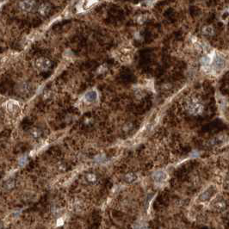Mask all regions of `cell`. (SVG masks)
I'll use <instances>...</instances> for the list:
<instances>
[{
    "label": "cell",
    "mask_w": 229,
    "mask_h": 229,
    "mask_svg": "<svg viewBox=\"0 0 229 229\" xmlns=\"http://www.w3.org/2000/svg\"><path fill=\"white\" fill-rule=\"evenodd\" d=\"M134 229H143V228H142V227H141V226L137 225V226H135V227H134Z\"/></svg>",
    "instance_id": "cell-15"
},
{
    "label": "cell",
    "mask_w": 229,
    "mask_h": 229,
    "mask_svg": "<svg viewBox=\"0 0 229 229\" xmlns=\"http://www.w3.org/2000/svg\"><path fill=\"white\" fill-rule=\"evenodd\" d=\"M13 185H14V183L13 182H9L8 184H7V188H12L13 187Z\"/></svg>",
    "instance_id": "cell-14"
},
{
    "label": "cell",
    "mask_w": 229,
    "mask_h": 229,
    "mask_svg": "<svg viewBox=\"0 0 229 229\" xmlns=\"http://www.w3.org/2000/svg\"><path fill=\"white\" fill-rule=\"evenodd\" d=\"M97 98V93L96 90H90L84 95V100L88 102H95Z\"/></svg>",
    "instance_id": "cell-7"
},
{
    "label": "cell",
    "mask_w": 229,
    "mask_h": 229,
    "mask_svg": "<svg viewBox=\"0 0 229 229\" xmlns=\"http://www.w3.org/2000/svg\"><path fill=\"white\" fill-rule=\"evenodd\" d=\"M86 178L89 182L93 183V182H96V176L95 174H93V173H89V174L86 175Z\"/></svg>",
    "instance_id": "cell-13"
},
{
    "label": "cell",
    "mask_w": 229,
    "mask_h": 229,
    "mask_svg": "<svg viewBox=\"0 0 229 229\" xmlns=\"http://www.w3.org/2000/svg\"><path fill=\"white\" fill-rule=\"evenodd\" d=\"M187 108L189 112L192 114H201L203 110V106L202 102L196 98H191L187 102Z\"/></svg>",
    "instance_id": "cell-2"
},
{
    "label": "cell",
    "mask_w": 229,
    "mask_h": 229,
    "mask_svg": "<svg viewBox=\"0 0 229 229\" xmlns=\"http://www.w3.org/2000/svg\"><path fill=\"white\" fill-rule=\"evenodd\" d=\"M35 3L33 1H23L19 3V8L23 11H29L32 9L33 5Z\"/></svg>",
    "instance_id": "cell-6"
},
{
    "label": "cell",
    "mask_w": 229,
    "mask_h": 229,
    "mask_svg": "<svg viewBox=\"0 0 229 229\" xmlns=\"http://www.w3.org/2000/svg\"><path fill=\"white\" fill-rule=\"evenodd\" d=\"M95 3H96V2H94V1H85V2H83L80 11H86V10H88V9L90 8L91 5H92L93 4H95Z\"/></svg>",
    "instance_id": "cell-9"
},
{
    "label": "cell",
    "mask_w": 229,
    "mask_h": 229,
    "mask_svg": "<svg viewBox=\"0 0 229 229\" xmlns=\"http://www.w3.org/2000/svg\"><path fill=\"white\" fill-rule=\"evenodd\" d=\"M217 193V189L215 186H209L198 197V202L202 203H205L210 202L212 199L215 196Z\"/></svg>",
    "instance_id": "cell-1"
},
{
    "label": "cell",
    "mask_w": 229,
    "mask_h": 229,
    "mask_svg": "<svg viewBox=\"0 0 229 229\" xmlns=\"http://www.w3.org/2000/svg\"><path fill=\"white\" fill-rule=\"evenodd\" d=\"M36 66L39 70L45 71L51 66V61L46 58H40L36 61Z\"/></svg>",
    "instance_id": "cell-3"
},
{
    "label": "cell",
    "mask_w": 229,
    "mask_h": 229,
    "mask_svg": "<svg viewBox=\"0 0 229 229\" xmlns=\"http://www.w3.org/2000/svg\"><path fill=\"white\" fill-rule=\"evenodd\" d=\"M212 208L216 211H223L226 209V202L221 199H215L213 202Z\"/></svg>",
    "instance_id": "cell-4"
},
{
    "label": "cell",
    "mask_w": 229,
    "mask_h": 229,
    "mask_svg": "<svg viewBox=\"0 0 229 229\" xmlns=\"http://www.w3.org/2000/svg\"><path fill=\"white\" fill-rule=\"evenodd\" d=\"M30 134H31V136H32L33 138L38 139L42 135V132H41V130L38 129V128H33V129L30 131Z\"/></svg>",
    "instance_id": "cell-10"
},
{
    "label": "cell",
    "mask_w": 229,
    "mask_h": 229,
    "mask_svg": "<svg viewBox=\"0 0 229 229\" xmlns=\"http://www.w3.org/2000/svg\"><path fill=\"white\" fill-rule=\"evenodd\" d=\"M136 179H137V176L135 174H133V173L127 174L126 175V177H125V180H126L127 182H128V183H133V182H134Z\"/></svg>",
    "instance_id": "cell-12"
},
{
    "label": "cell",
    "mask_w": 229,
    "mask_h": 229,
    "mask_svg": "<svg viewBox=\"0 0 229 229\" xmlns=\"http://www.w3.org/2000/svg\"><path fill=\"white\" fill-rule=\"evenodd\" d=\"M7 109L11 112V113H15V112H17L18 110L20 109V106L18 104L17 102H15V101H10V102H7Z\"/></svg>",
    "instance_id": "cell-8"
},
{
    "label": "cell",
    "mask_w": 229,
    "mask_h": 229,
    "mask_svg": "<svg viewBox=\"0 0 229 229\" xmlns=\"http://www.w3.org/2000/svg\"><path fill=\"white\" fill-rule=\"evenodd\" d=\"M166 178H167V175L165 171H157L153 174V179L157 183H163L165 181Z\"/></svg>",
    "instance_id": "cell-5"
},
{
    "label": "cell",
    "mask_w": 229,
    "mask_h": 229,
    "mask_svg": "<svg viewBox=\"0 0 229 229\" xmlns=\"http://www.w3.org/2000/svg\"><path fill=\"white\" fill-rule=\"evenodd\" d=\"M49 11V5H47V4H44V5H42L40 6V8H39V12H40V14H42V15H45V14H47Z\"/></svg>",
    "instance_id": "cell-11"
}]
</instances>
